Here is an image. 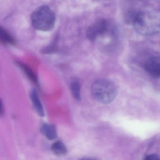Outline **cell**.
<instances>
[{
	"instance_id": "11",
	"label": "cell",
	"mask_w": 160,
	"mask_h": 160,
	"mask_svg": "<svg viewBox=\"0 0 160 160\" xmlns=\"http://www.w3.org/2000/svg\"><path fill=\"white\" fill-rule=\"evenodd\" d=\"M0 39L3 44L13 45L15 43L14 38L2 28H1L0 30Z\"/></svg>"
},
{
	"instance_id": "10",
	"label": "cell",
	"mask_w": 160,
	"mask_h": 160,
	"mask_svg": "<svg viewBox=\"0 0 160 160\" xmlns=\"http://www.w3.org/2000/svg\"><path fill=\"white\" fill-rule=\"evenodd\" d=\"M71 90L75 99L79 101L81 99V87L80 83L76 79L72 80L71 84Z\"/></svg>"
},
{
	"instance_id": "8",
	"label": "cell",
	"mask_w": 160,
	"mask_h": 160,
	"mask_svg": "<svg viewBox=\"0 0 160 160\" xmlns=\"http://www.w3.org/2000/svg\"><path fill=\"white\" fill-rule=\"evenodd\" d=\"M16 63L18 67H20V69L23 71L24 73L29 78L30 80H31L32 82L35 84H38V81L37 76L28 66L19 61L16 62Z\"/></svg>"
},
{
	"instance_id": "12",
	"label": "cell",
	"mask_w": 160,
	"mask_h": 160,
	"mask_svg": "<svg viewBox=\"0 0 160 160\" xmlns=\"http://www.w3.org/2000/svg\"><path fill=\"white\" fill-rule=\"evenodd\" d=\"M139 11L138 10H132L128 12L125 16V22L127 24L132 25L137 17Z\"/></svg>"
},
{
	"instance_id": "7",
	"label": "cell",
	"mask_w": 160,
	"mask_h": 160,
	"mask_svg": "<svg viewBox=\"0 0 160 160\" xmlns=\"http://www.w3.org/2000/svg\"><path fill=\"white\" fill-rule=\"evenodd\" d=\"M41 132L42 134L50 140H54L58 136L57 129L53 124L44 123L41 127Z\"/></svg>"
},
{
	"instance_id": "14",
	"label": "cell",
	"mask_w": 160,
	"mask_h": 160,
	"mask_svg": "<svg viewBox=\"0 0 160 160\" xmlns=\"http://www.w3.org/2000/svg\"><path fill=\"white\" fill-rule=\"evenodd\" d=\"M1 115L2 116L3 113H4V107L3 106V103H2V100L1 101Z\"/></svg>"
},
{
	"instance_id": "6",
	"label": "cell",
	"mask_w": 160,
	"mask_h": 160,
	"mask_svg": "<svg viewBox=\"0 0 160 160\" xmlns=\"http://www.w3.org/2000/svg\"><path fill=\"white\" fill-rule=\"evenodd\" d=\"M30 98L32 102V105H33V108L37 114L41 117H44L45 114L43 107L40 101V98H39L36 90L34 89L32 90L30 92Z\"/></svg>"
},
{
	"instance_id": "5",
	"label": "cell",
	"mask_w": 160,
	"mask_h": 160,
	"mask_svg": "<svg viewBox=\"0 0 160 160\" xmlns=\"http://www.w3.org/2000/svg\"><path fill=\"white\" fill-rule=\"evenodd\" d=\"M145 68L152 76L160 78V57L150 58L145 63Z\"/></svg>"
},
{
	"instance_id": "13",
	"label": "cell",
	"mask_w": 160,
	"mask_h": 160,
	"mask_svg": "<svg viewBox=\"0 0 160 160\" xmlns=\"http://www.w3.org/2000/svg\"><path fill=\"white\" fill-rule=\"evenodd\" d=\"M146 159L147 160H160V158L156 154H150L147 156Z\"/></svg>"
},
{
	"instance_id": "4",
	"label": "cell",
	"mask_w": 160,
	"mask_h": 160,
	"mask_svg": "<svg viewBox=\"0 0 160 160\" xmlns=\"http://www.w3.org/2000/svg\"><path fill=\"white\" fill-rule=\"evenodd\" d=\"M108 23L105 20L101 19L92 24L88 28L87 35L88 39L94 41L99 36L103 35L107 30Z\"/></svg>"
},
{
	"instance_id": "1",
	"label": "cell",
	"mask_w": 160,
	"mask_h": 160,
	"mask_svg": "<svg viewBox=\"0 0 160 160\" xmlns=\"http://www.w3.org/2000/svg\"><path fill=\"white\" fill-rule=\"evenodd\" d=\"M132 26L141 35H151L160 33V11H139Z\"/></svg>"
},
{
	"instance_id": "2",
	"label": "cell",
	"mask_w": 160,
	"mask_h": 160,
	"mask_svg": "<svg viewBox=\"0 0 160 160\" xmlns=\"http://www.w3.org/2000/svg\"><path fill=\"white\" fill-rule=\"evenodd\" d=\"M92 93L96 101L107 104L115 100L118 94V89L115 84L110 80L99 79L92 84Z\"/></svg>"
},
{
	"instance_id": "3",
	"label": "cell",
	"mask_w": 160,
	"mask_h": 160,
	"mask_svg": "<svg viewBox=\"0 0 160 160\" xmlns=\"http://www.w3.org/2000/svg\"><path fill=\"white\" fill-rule=\"evenodd\" d=\"M31 22L33 28L42 31L50 30L54 28L56 22L55 13L46 6L37 8L31 15Z\"/></svg>"
},
{
	"instance_id": "9",
	"label": "cell",
	"mask_w": 160,
	"mask_h": 160,
	"mask_svg": "<svg viewBox=\"0 0 160 160\" xmlns=\"http://www.w3.org/2000/svg\"><path fill=\"white\" fill-rule=\"evenodd\" d=\"M52 152L58 156H63L67 153V149L66 146L61 141H57L51 146Z\"/></svg>"
}]
</instances>
